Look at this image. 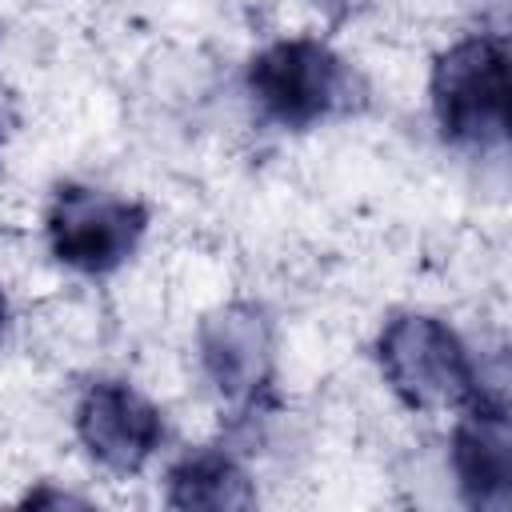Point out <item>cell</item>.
I'll return each mask as SVG.
<instances>
[{
    "mask_svg": "<svg viewBox=\"0 0 512 512\" xmlns=\"http://www.w3.org/2000/svg\"><path fill=\"white\" fill-rule=\"evenodd\" d=\"M376 356L396 396L412 408H460L480 396L464 344L436 316L404 312L388 320Z\"/></svg>",
    "mask_w": 512,
    "mask_h": 512,
    "instance_id": "cell-1",
    "label": "cell"
},
{
    "mask_svg": "<svg viewBox=\"0 0 512 512\" xmlns=\"http://www.w3.org/2000/svg\"><path fill=\"white\" fill-rule=\"evenodd\" d=\"M432 108L448 140L496 144L508 128V56L492 36L452 44L432 68Z\"/></svg>",
    "mask_w": 512,
    "mask_h": 512,
    "instance_id": "cell-2",
    "label": "cell"
},
{
    "mask_svg": "<svg viewBox=\"0 0 512 512\" xmlns=\"http://www.w3.org/2000/svg\"><path fill=\"white\" fill-rule=\"evenodd\" d=\"M144 224H148L144 204L120 200L100 188H80V184L56 188L52 208H48L52 252L80 272L120 268L140 244Z\"/></svg>",
    "mask_w": 512,
    "mask_h": 512,
    "instance_id": "cell-3",
    "label": "cell"
},
{
    "mask_svg": "<svg viewBox=\"0 0 512 512\" xmlns=\"http://www.w3.org/2000/svg\"><path fill=\"white\" fill-rule=\"evenodd\" d=\"M248 84H252V92L268 116L300 128V124L328 116L344 100L348 72L328 44L308 40V36H292V40L268 44L252 60Z\"/></svg>",
    "mask_w": 512,
    "mask_h": 512,
    "instance_id": "cell-4",
    "label": "cell"
},
{
    "mask_svg": "<svg viewBox=\"0 0 512 512\" xmlns=\"http://www.w3.org/2000/svg\"><path fill=\"white\" fill-rule=\"evenodd\" d=\"M76 436L96 464L124 476V472H140L144 460L160 448L164 424L160 412L128 384L100 380L76 404Z\"/></svg>",
    "mask_w": 512,
    "mask_h": 512,
    "instance_id": "cell-5",
    "label": "cell"
},
{
    "mask_svg": "<svg viewBox=\"0 0 512 512\" xmlns=\"http://www.w3.org/2000/svg\"><path fill=\"white\" fill-rule=\"evenodd\" d=\"M200 360L228 400H252L272 376V332L256 304L216 308L200 324Z\"/></svg>",
    "mask_w": 512,
    "mask_h": 512,
    "instance_id": "cell-6",
    "label": "cell"
},
{
    "mask_svg": "<svg viewBox=\"0 0 512 512\" xmlns=\"http://www.w3.org/2000/svg\"><path fill=\"white\" fill-rule=\"evenodd\" d=\"M452 464L472 508L504 512L512 504V424L504 400L476 396L468 404V416L456 424Z\"/></svg>",
    "mask_w": 512,
    "mask_h": 512,
    "instance_id": "cell-7",
    "label": "cell"
},
{
    "mask_svg": "<svg viewBox=\"0 0 512 512\" xmlns=\"http://www.w3.org/2000/svg\"><path fill=\"white\" fill-rule=\"evenodd\" d=\"M168 504L172 508L228 512V508H252L256 492H252L244 468L232 456H224V452H196V456H184L168 472Z\"/></svg>",
    "mask_w": 512,
    "mask_h": 512,
    "instance_id": "cell-8",
    "label": "cell"
},
{
    "mask_svg": "<svg viewBox=\"0 0 512 512\" xmlns=\"http://www.w3.org/2000/svg\"><path fill=\"white\" fill-rule=\"evenodd\" d=\"M4 324H8V304H4V292H0V336H4Z\"/></svg>",
    "mask_w": 512,
    "mask_h": 512,
    "instance_id": "cell-9",
    "label": "cell"
},
{
    "mask_svg": "<svg viewBox=\"0 0 512 512\" xmlns=\"http://www.w3.org/2000/svg\"><path fill=\"white\" fill-rule=\"evenodd\" d=\"M0 140H4V132H0Z\"/></svg>",
    "mask_w": 512,
    "mask_h": 512,
    "instance_id": "cell-10",
    "label": "cell"
}]
</instances>
